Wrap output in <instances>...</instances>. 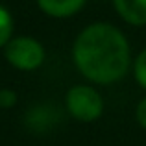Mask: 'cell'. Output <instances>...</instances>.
<instances>
[{
	"mask_svg": "<svg viewBox=\"0 0 146 146\" xmlns=\"http://www.w3.org/2000/svg\"><path fill=\"white\" fill-rule=\"evenodd\" d=\"M117 13L133 26L146 24V0H113Z\"/></svg>",
	"mask_w": 146,
	"mask_h": 146,
	"instance_id": "cell-4",
	"label": "cell"
},
{
	"mask_svg": "<svg viewBox=\"0 0 146 146\" xmlns=\"http://www.w3.org/2000/svg\"><path fill=\"white\" fill-rule=\"evenodd\" d=\"M11 33H13V19L6 7L0 6V48L11 41Z\"/></svg>",
	"mask_w": 146,
	"mask_h": 146,
	"instance_id": "cell-6",
	"label": "cell"
},
{
	"mask_svg": "<svg viewBox=\"0 0 146 146\" xmlns=\"http://www.w3.org/2000/svg\"><path fill=\"white\" fill-rule=\"evenodd\" d=\"M133 72H135V80H137V83H139V85L146 91V48L139 54V56H137V59H135V68H133Z\"/></svg>",
	"mask_w": 146,
	"mask_h": 146,
	"instance_id": "cell-7",
	"label": "cell"
},
{
	"mask_svg": "<svg viewBox=\"0 0 146 146\" xmlns=\"http://www.w3.org/2000/svg\"><path fill=\"white\" fill-rule=\"evenodd\" d=\"M39 7L50 17H70L76 11L82 9V6L85 4V0H37Z\"/></svg>",
	"mask_w": 146,
	"mask_h": 146,
	"instance_id": "cell-5",
	"label": "cell"
},
{
	"mask_svg": "<svg viewBox=\"0 0 146 146\" xmlns=\"http://www.w3.org/2000/svg\"><path fill=\"white\" fill-rule=\"evenodd\" d=\"M74 65L89 82L109 85L129 70V44L113 24L96 22L78 35L72 48Z\"/></svg>",
	"mask_w": 146,
	"mask_h": 146,
	"instance_id": "cell-1",
	"label": "cell"
},
{
	"mask_svg": "<svg viewBox=\"0 0 146 146\" xmlns=\"http://www.w3.org/2000/svg\"><path fill=\"white\" fill-rule=\"evenodd\" d=\"M6 59L19 70H35L44 63V48L32 37H15L4 46Z\"/></svg>",
	"mask_w": 146,
	"mask_h": 146,
	"instance_id": "cell-3",
	"label": "cell"
},
{
	"mask_svg": "<svg viewBox=\"0 0 146 146\" xmlns=\"http://www.w3.org/2000/svg\"><path fill=\"white\" fill-rule=\"evenodd\" d=\"M65 106L70 117L80 122H94L104 115V98L91 85H74L65 96Z\"/></svg>",
	"mask_w": 146,
	"mask_h": 146,
	"instance_id": "cell-2",
	"label": "cell"
},
{
	"mask_svg": "<svg viewBox=\"0 0 146 146\" xmlns=\"http://www.w3.org/2000/svg\"><path fill=\"white\" fill-rule=\"evenodd\" d=\"M17 104V93L13 89H2L0 91V107L9 109Z\"/></svg>",
	"mask_w": 146,
	"mask_h": 146,
	"instance_id": "cell-8",
	"label": "cell"
},
{
	"mask_svg": "<svg viewBox=\"0 0 146 146\" xmlns=\"http://www.w3.org/2000/svg\"><path fill=\"white\" fill-rule=\"evenodd\" d=\"M135 118H137V122H139L141 128L146 129V96L137 104V107H135Z\"/></svg>",
	"mask_w": 146,
	"mask_h": 146,
	"instance_id": "cell-9",
	"label": "cell"
}]
</instances>
